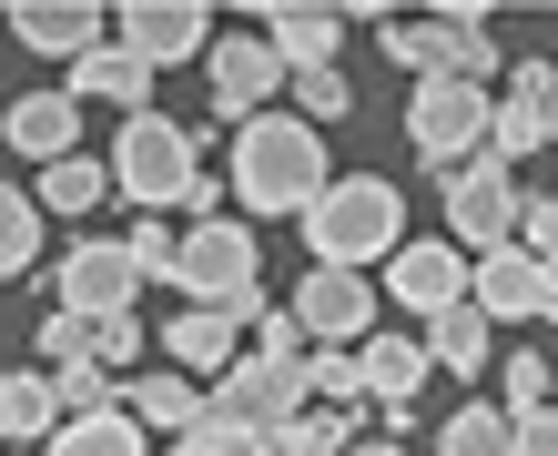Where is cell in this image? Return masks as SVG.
I'll use <instances>...</instances> for the list:
<instances>
[{"label":"cell","instance_id":"1","mask_svg":"<svg viewBox=\"0 0 558 456\" xmlns=\"http://www.w3.org/2000/svg\"><path fill=\"white\" fill-rule=\"evenodd\" d=\"M325 133L305 112H254V122H234V204L244 213H294L305 223L315 204H325Z\"/></svg>","mask_w":558,"mask_h":456},{"label":"cell","instance_id":"2","mask_svg":"<svg viewBox=\"0 0 558 456\" xmlns=\"http://www.w3.org/2000/svg\"><path fill=\"white\" fill-rule=\"evenodd\" d=\"M397 183L386 173H336L325 183V204L305 213V244H315V264H345V274H366V264H397Z\"/></svg>","mask_w":558,"mask_h":456},{"label":"cell","instance_id":"3","mask_svg":"<svg viewBox=\"0 0 558 456\" xmlns=\"http://www.w3.org/2000/svg\"><path fill=\"white\" fill-rule=\"evenodd\" d=\"M193 143H204V133H183L173 112H133V122L112 133V193H133L143 213H183V193L204 183Z\"/></svg>","mask_w":558,"mask_h":456},{"label":"cell","instance_id":"4","mask_svg":"<svg viewBox=\"0 0 558 456\" xmlns=\"http://www.w3.org/2000/svg\"><path fill=\"white\" fill-rule=\"evenodd\" d=\"M254 274H265V254H254V234H244L234 213L193 223L183 254H173V284H183V295H193V305H214V315H244V324H254V315H275Z\"/></svg>","mask_w":558,"mask_h":456},{"label":"cell","instance_id":"5","mask_svg":"<svg viewBox=\"0 0 558 456\" xmlns=\"http://www.w3.org/2000/svg\"><path fill=\"white\" fill-rule=\"evenodd\" d=\"M407 133H416V152L437 162V173H457V162L487 152V133H498V102H487L477 82H416Z\"/></svg>","mask_w":558,"mask_h":456},{"label":"cell","instance_id":"6","mask_svg":"<svg viewBox=\"0 0 558 456\" xmlns=\"http://www.w3.org/2000/svg\"><path fill=\"white\" fill-rule=\"evenodd\" d=\"M518 213H529V193L508 183V162L498 152H477V162H457L447 173V244L457 254H498V244H518Z\"/></svg>","mask_w":558,"mask_h":456},{"label":"cell","instance_id":"7","mask_svg":"<svg viewBox=\"0 0 558 456\" xmlns=\"http://www.w3.org/2000/svg\"><path fill=\"white\" fill-rule=\"evenodd\" d=\"M305 366H284V355H234V366L214 375V416H234V427L254 436H275L284 416H305Z\"/></svg>","mask_w":558,"mask_h":456},{"label":"cell","instance_id":"8","mask_svg":"<svg viewBox=\"0 0 558 456\" xmlns=\"http://www.w3.org/2000/svg\"><path fill=\"white\" fill-rule=\"evenodd\" d=\"M51 295L72 305V315H92V324H112V315H133L143 264H133V244H72L51 264Z\"/></svg>","mask_w":558,"mask_h":456},{"label":"cell","instance_id":"9","mask_svg":"<svg viewBox=\"0 0 558 456\" xmlns=\"http://www.w3.org/2000/svg\"><path fill=\"white\" fill-rule=\"evenodd\" d=\"M204 72H214V112H223V122L275 112V91L294 82V72H284V51L265 41V30H234V41H214V51H204Z\"/></svg>","mask_w":558,"mask_h":456},{"label":"cell","instance_id":"10","mask_svg":"<svg viewBox=\"0 0 558 456\" xmlns=\"http://www.w3.org/2000/svg\"><path fill=\"white\" fill-rule=\"evenodd\" d=\"M294 315H305L315 345H366V335H376V284L345 274V264H315L305 295H294Z\"/></svg>","mask_w":558,"mask_h":456},{"label":"cell","instance_id":"11","mask_svg":"<svg viewBox=\"0 0 558 456\" xmlns=\"http://www.w3.org/2000/svg\"><path fill=\"white\" fill-rule=\"evenodd\" d=\"M468 254L457 244H397V274H386V295H397V315H416V324H437L447 305H468Z\"/></svg>","mask_w":558,"mask_h":456},{"label":"cell","instance_id":"12","mask_svg":"<svg viewBox=\"0 0 558 456\" xmlns=\"http://www.w3.org/2000/svg\"><path fill=\"white\" fill-rule=\"evenodd\" d=\"M468 305L487 315V324H529L538 305H548V264L529 244H498V254H477V274H468Z\"/></svg>","mask_w":558,"mask_h":456},{"label":"cell","instance_id":"13","mask_svg":"<svg viewBox=\"0 0 558 456\" xmlns=\"http://www.w3.org/2000/svg\"><path fill=\"white\" fill-rule=\"evenodd\" d=\"M122 51H143L153 72L162 61H193V51H214V11L204 0H133L122 11Z\"/></svg>","mask_w":558,"mask_h":456},{"label":"cell","instance_id":"14","mask_svg":"<svg viewBox=\"0 0 558 456\" xmlns=\"http://www.w3.org/2000/svg\"><path fill=\"white\" fill-rule=\"evenodd\" d=\"M11 41L21 51H61V61H92V51H102V11H92V0H11Z\"/></svg>","mask_w":558,"mask_h":456},{"label":"cell","instance_id":"15","mask_svg":"<svg viewBox=\"0 0 558 456\" xmlns=\"http://www.w3.org/2000/svg\"><path fill=\"white\" fill-rule=\"evenodd\" d=\"M345 21H355V11H305V0H275V11L254 21V30H265V41L284 51V72H336Z\"/></svg>","mask_w":558,"mask_h":456},{"label":"cell","instance_id":"16","mask_svg":"<svg viewBox=\"0 0 558 456\" xmlns=\"http://www.w3.org/2000/svg\"><path fill=\"white\" fill-rule=\"evenodd\" d=\"M487 41H457L447 21H386V61H397L407 82H468V61Z\"/></svg>","mask_w":558,"mask_h":456},{"label":"cell","instance_id":"17","mask_svg":"<svg viewBox=\"0 0 558 456\" xmlns=\"http://www.w3.org/2000/svg\"><path fill=\"white\" fill-rule=\"evenodd\" d=\"M143 91H153V61H143V51H122V41H102L92 61H72V102H112L122 122H133V112H153Z\"/></svg>","mask_w":558,"mask_h":456},{"label":"cell","instance_id":"18","mask_svg":"<svg viewBox=\"0 0 558 456\" xmlns=\"http://www.w3.org/2000/svg\"><path fill=\"white\" fill-rule=\"evenodd\" d=\"M72 143H82V102H72V91H31V102H11V152H31L41 173L72 162Z\"/></svg>","mask_w":558,"mask_h":456},{"label":"cell","instance_id":"19","mask_svg":"<svg viewBox=\"0 0 558 456\" xmlns=\"http://www.w3.org/2000/svg\"><path fill=\"white\" fill-rule=\"evenodd\" d=\"M234 324H244V315L183 305L173 324H162V355H173V366H193V375H223V366H234Z\"/></svg>","mask_w":558,"mask_h":456},{"label":"cell","instance_id":"20","mask_svg":"<svg viewBox=\"0 0 558 456\" xmlns=\"http://www.w3.org/2000/svg\"><path fill=\"white\" fill-rule=\"evenodd\" d=\"M122 406H133L143 427H162V436H183V427H204V406H214V385H193V375H122Z\"/></svg>","mask_w":558,"mask_h":456},{"label":"cell","instance_id":"21","mask_svg":"<svg viewBox=\"0 0 558 456\" xmlns=\"http://www.w3.org/2000/svg\"><path fill=\"white\" fill-rule=\"evenodd\" d=\"M143 416L133 406H102V416H61V436L41 446V456H143Z\"/></svg>","mask_w":558,"mask_h":456},{"label":"cell","instance_id":"22","mask_svg":"<svg viewBox=\"0 0 558 456\" xmlns=\"http://www.w3.org/2000/svg\"><path fill=\"white\" fill-rule=\"evenodd\" d=\"M0 427H11V446H51L61 436V385L51 375H0Z\"/></svg>","mask_w":558,"mask_h":456},{"label":"cell","instance_id":"23","mask_svg":"<svg viewBox=\"0 0 558 456\" xmlns=\"http://www.w3.org/2000/svg\"><path fill=\"white\" fill-rule=\"evenodd\" d=\"M487 335H498V324H487L477 305H447L437 324H426V355H437V375H487Z\"/></svg>","mask_w":558,"mask_h":456},{"label":"cell","instance_id":"24","mask_svg":"<svg viewBox=\"0 0 558 456\" xmlns=\"http://www.w3.org/2000/svg\"><path fill=\"white\" fill-rule=\"evenodd\" d=\"M437 456H518V416L508 406H457L437 427Z\"/></svg>","mask_w":558,"mask_h":456},{"label":"cell","instance_id":"25","mask_svg":"<svg viewBox=\"0 0 558 456\" xmlns=\"http://www.w3.org/2000/svg\"><path fill=\"white\" fill-rule=\"evenodd\" d=\"M345 446H355L345 406H305V416H284V427L265 436V456H345Z\"/></svg>","mask_w":558,"mask_h":456},{"label":"cell","instance_id":"26","mask_svg":"<svg viewBox=\"0 0 558 456\" xmlns=\"http://www.w3.org/2000/svg\"><path fill=\"white\" fill-rule=\"evenodd\" d=\"M31 193H41V213H92V204L112 193V162H82V152H72V162H51Z\"/></svg>","mask_w":558,"mask_h":456},{"label":"cell","instance_id":"27","mask_svg":"<svg viewBox=\"0 0 558 456\" xmlns=\"http://www.w3.org/2000/svg\"><path fill=\"white\" fill-rule=\"evenodd\" d=\"M305 396L315 406H345V416L366 406V366H355V345H315L305 355Z\"/></svg>","mask_w":558,"mask_h":456},{"label":"cell","instance_id":"28","mask_svg":"<svg viewBox=\"0 0 558 456\" xmlns=\"http://www.w3.org/2000/svg\"><path fill=\"white\" fill-rule=\"evenodd\" d=\"M0 264L11 274L41 264V193H0Z\"/></svg>","mask_w":558,"mask_h":456},{"label":"cell","instance_id":"29","mask_svg":"<svg viewBox=\"0 0 558 456\" xmlns=\"http://www.w3.org/2000/svg\"><path fill=\"white\" fill-rule=\"evenodd\" d=\"M487 152H498V162L548 152V102H518V91H508V102H498V133H487Z\"/></svg>","mask_w":558,"mask_h":456},{"label":"cell","instance_id":"30","mask_svg":"<svg viewBox=\"0 0 558 456\" xmlns=\"http://www.w3.org/2000/svg\"><path fill=\"white\" fill-rule=\"evenodd\" d=\"M254 446H265L254 427H234V416H214V406H204V427H183L162 456H254Z\"/></svg>","mask_w":558,"mask_h":456},{"label":"cell","instance_id":"31","mask_svg":"<svg viewBox=\"0 0 558 456\" xmlns=\"http://www.w3.org/2000/svg\"><path fill=\"white\" fill-rule=\"evenodd\" d=\"M498 385H508V416L558 406V366H538V355H508V366H498Z\"/></svg>","mask_w":558,"mask_h":456},{"label":"cell","instance_id":"32","mask_svg":"<svg viewBox=\"0 0 558 456\" xmlns=\"http://www.w3.org/2000/svg\"><path fill=\"white\" fill-rule=\"evenodd\" d=\"M294 112H305L315 133H325V122H345V112H355V91H345V72H294Z\"/></svg>","mask_w":558,"mask_h":456},{"label":"cell","instance_id":"33","mask_svg":"<svg viewBox=\"0 0 558 456\" xmlns=\"http://www.w3.org/2000/svg\"><path fill=\"white\" fill-rule=\"evenodd\" d=\"M254 355H284V366H305V355H315V335H305V315H254Z\"/></svg>","mask_w":558,"mask_h":456},{"label":"cell","instance_id":"34","mask_svg":"<svg viewBox=\"0 0 558 456\" xmlns=\"http://www.w3.org/2000/svg\"><path fill=\"white\" fill-rule=\"evenodd\" d=\"M82 355H92V315L51 305V324H41V366H82Z\"/></svg>","mask_w":558,"mask_h":456},{"label":"cell","instance_id":"35","mask_svg":"<svg viewBox=\"0 0 558 456\" xmlns=\"http://www.w3.org/2000/svg\"><path fill=\"white\" fill-rule=\"evenodd\" d=\"M92 355L122 375V366H143V315H112V324H92Z\"/></svg>","mask_w":558,"mask_h":456},{"label":"cell","instance_id":"36","mask_svg":"<svg viewBox=\"0 0 558 456\" xmlns=\"http://www.w3.org/2000/svg\"><path fill=\"white\" fill-rule=\"evenodd\" d=\"M122 244H133V264H143V274H162V284H173V254H183V244L162 234V223H133Z\"/></svg>","mask_w":558,"mask_h":456},{"label":"cell","instance_id":"37","mask_svg":"<svg viewBox=\"0 0 558 456\" xmlns=\"http://www.w3.org/2000/svg\"><path fill=\"white\" fill-rule=\"evenodd\" d=\"M518 244H529L538 264H558V193H548V204H529V213H518Z\"/></svg>","mask_w":558,"mask_h":456},{"label":"cell","instance_id":"38","mask_svg":"<svg viewBox=\"0 0 558 456\" xmlns=\"http://www.w3.org/2000/svg\"><path fill=\"white\" fill-rule=\"evenodd\" d=\"M518 456H558V406H538V416H518Z\"/></svg>","mask_w":558,"mask_h":456},{"label":"cell","instance_id":"39","mask_svg":"<svg viewBox=\"0 0 558 456\" xmlns=\"http://www.w3.org/2000/svg\"><path fill=\"white\" fill-rule=\"evenodd\" d=\"M508 91H518V102H558V61H518Z\"/></svg>","mask_w":558,"mask_h":456},{"label":"cell","instance_id":"40","mask_svg":"<svg viewBox=\"0 0 558 456\" xmlns=\"http://www.w3.org/2000/svg\"><path fill=\"white\" fill-rule=\"evenodd\" d=\"M345 456H397V436H386V446H345Z\"/></svg>","mask_w":558,"mask_h":456},{"label":"cell","instance_id":"41","mask_svg":"<svg viewBox=\"0 0 558 456\" xmlns=\"http://www.w3.org/2000/svg\"><path fill=\"white\" fill-rule=\"evenodd\" d=\"M538 315H558V264H548V305H538Z\"/></svg>","mask_w":558,"mask_h":456},{"label":"cell","instance_id":"42","mask_svg":"<svg viewBox=\"0 0 558 456\" xmlns=\"http://www.w3.org/2000/svg\"><path fill=\"white\" fill-rule=\"evenodd\" d=\"M548 143H558V102H548Z\"/></svg>","mask_w":558,"mask_h":456},{"label":"cell","instance_id":"43","mask_svg":"<svg viewBox=\"0 0 558 456\" xmlns=\"http://www.w3.org/2000/svg\"><path fill=\"white\" fill-rule=\"evenodd\" d=\"M11 456H41V446H11Z\"/></svg>","mask_w":558,"mask_h":456}]
</instances>
